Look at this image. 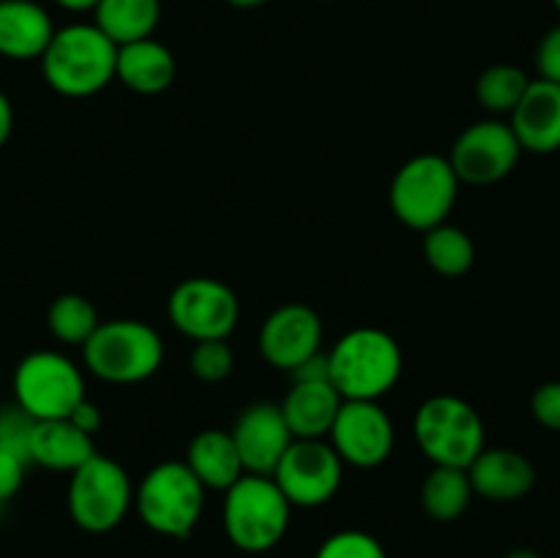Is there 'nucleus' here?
<instances>
[{
	"instance_id": "1",
	"label": "nucleus",
	"mask_w": 560,
	"mask_h": 558,
	"mask_svg": "<svg viewBox=\"0 0 560 558\" xmlns=\"http://www.w3.org/2000/svg\"><path fill=\"white\" fill-rule=\"evenodd\" d=\"M118 44L104 36L93 22L55 27L42 60L47 85L69 98H85L104 91L115 80Z\"/></svg>"
},
{
	"instance_id": "2",
	"label": "nucleus",
	"mask_w": 560,
	"mask_h": 558,
	"mask_svg": "<svg viewBox=\"0 0 560 558\" xmlns=\"http://www.w3.org/2000/svg\"><path fill=\"white\" fill-rule=\"evenodd\" d=\"M328 381L342 399H377L402 377V348L388 332L361 326L342 334L326 353Z\"/></svg>"
},
{
	"instance_id": "3",
	"label": "nucleus",
	"mask_w": 560,
	"mask_h": 558,
	"mask_svg": "<svg viewBox=\"0 0 560 558\" xmlns=\"http://www.w3.org/2000/svg\"><path fill=\"white\" fill-rule=\"evenodd\" d=\"M290 514L293 507L271 476L244 474L224 490V534L244 553L273 550L288 534Z\"/></svg>"
},
{
	"instance_id": "4",
	"label": "nucleus",
	"mask_w": 560,
	"mask_h": 558,
	"mask_svg": "<svg viewBox=\"0 0 560 558\" xmlns=\"http://www.w3.org/2000/svg\"><path fill=\"white\" fill-rule=\"evenodd\" d=\"M206 509V487L184 460H167L148 470L135 487V512L159 536L186 539Z\"/></svg>"
},
{
	"instance_id": "5",
	"label": "nucleus",
	"mask_w": 560,
	"mask_h": 558,
	"mask_svg": "<svg viewBox=\"0 0 560 558\" xmlns=\"http://www.w3.org/2000/svg\"><path fill=\"white\" fill-rule=\"evenodd\" d=\"M413 435L421 454L432 465L468 468L487 446L485 421L479 410L454 394H435L416 410Z\"/></svg>"
},
{
	"instance_id": "6",
	"label": "nucleus",
	"mask_w": 560,
	"mask_h": 558,
	"mask_svg": "<svg viewBox=\"0 0 560 558\" xmlns=\"http://www.w3.org/2000/svg\"><path fill=\"white\" fill-rule=\"evenodd\" d=\"M85 367L107 383H140L156 375L164 361V342L156 328L131 317L98 323L82 345Z\"/></svg>"
},
{
	"instance_id": "7",
	"label": "nucleus",
	"mask_w": 560,
	"mask_h": 558,
	"mask_svg": "<svg viewBox=\"0 0 560 558\" xmlns=\"http://www.w3.org/2000/svg\"><path fill=\"white\" fill-rule=\"evenodd\" d=\"M459 178L446 156L419 153L397 170L388 189L394 217L408 228L427 233L448 219L457 206Z\"/></svg>"
},
{
	"instance_id": "8",
	"label": "nucleus",
	"mask_w": 560,
	"mask_h": 558,
	"mask_svg": "<svg viewBox=\"0 0 560 558\" xmlns=\"http://www.w3.org/2000/svg\"><path fill=\"white\" fill-rule=\"evenodd\" d=\"M135 507V485L120 463L104 454L71 470L69 481V514L77 528L88 534H107L118 528Z\"/></svg>"
},
{
	"instance_id": "9",
	"label": "nucleus",
	"mask_w": 560,
	"mask_h": 558,
	"mask_svg": "<svg viewBox=\"0 0 560 558\" xmlns=\"http://www.w3.org/2000/svg\"><path fill=\"white\" fill-rule=\"evenodd\" d=\"M14 399L36 421L66 419L85 399V381L69 356L36 350L16 364Z\"/></svg>"
},
{
	"instance_id": "10",
	"label": "nucleus",
	"mask_w": 560,
	"mask_h": 558,
	"mask_svg": "<svg viewBox=\"0 0 560 558\" xmlns=\"http://www.w3.org/2000/svg\"><path fill=\"white\" fill-rule=\"evenodd\" d=\"M345 463L323 438H295L279 460L271 479L290 501V507L315 509L331 501L342 487Z\"/></svg>"
},
{
	"instance_id": "11",
	"label": "nucleus",
	"mask_w": 560,
	"mask_h": 558,
	"mask_svg": "<svg viewBox=\"0 0 560 558\" xmlns=\"http://www.w3.org/2000/svg\"><path fill=\"white\" fill-rule=\"evenodd\" d=\"M167 315L191 342L228 339L238 326L241 304L235 290L222 279L191 277L170 293Z\"/></svg>"
},
{
	"instance_id": "12",
	"label": "nucleus",
	"mask_w": 560,
	"mask_h": 558,
	"mask_svg": "<svg viewBox=\"0 0 560 558\" xmlns=\"http://www.w3.org/2000/svg\"><path fill=\"white\" fill-rule=\"evenodd\" d=\"M517 137H514L509 120L487 118L470 124L463 135L454 140L448 164L457 173L459 184L490 186L512 175L520 162Z\"/></svg>"
},
{
	"instance_id": "13",
	"label": "nucleus",
	"mask_w": 560,
	"mask_h": 558,
	"mask_svg": "<svg viewBox=\"0 0 560 558\" xmlns=\"http://www.w3.org/2000/svg\"><path fill=\"white\" fill-rule=\"evenodd\" d=\"M328 438L342 463L353 468H377L392 457L397 432L392 416L381 408V403L345 399Z\"/></svg>"
},
{
	"instance_id": "14",
	"label": "nucleus",
	"mask_w": 560,
	"mask_h": 558,
	"mask_svg": "<svg viewBox=\"0 0 560 558\" xmlns=\"http://www.w3.org/2000/svg\"><path fill=\"white\" fill-rule=\"evenodd\" d=\"M260 353L271 367L293 372L323 345V321L312 306L284 304L266 317L260 328Z\"/></svg>"
},
{
	"instance_id": "15",
	"label": "nucleus",
	"mask_w": 560,
	"mask_h": 558,
	"mask_svg": "<svg viewBox=\"0 0 560 558\" xmlns=\"http://www.w3.org/2000/svg\"><path fill=\"white\" fill-rule=\"evenodd\" d=\"M230 435H233L246 474L257 476H271L282 454L295 441L288 421H284L282 408L273 403L246 405L235 419Z\"/></svg>"
},
{
	"instance_id": "16",
	"label": "nucleus",
	"mask_w": 560,
	"mask_h": 558,
	"mask_svg": "<svg viewBox=\"0 0 560 558\" xmlns=\"http://www.w3.org/2000/svg\"><path fill=\"white\" fill-rule=\"evenodd\" d=\"M468 479L474 496L495 503H512L528 496L536 485V468L517 449H481L479 457L468 465Z\"/></svg>"
},
{
	"instance_id": "17",
	"label": "nucleus",
	"mask_w": 560,
	"mask_h": 558,
	"mask_svg": "<svg viewBox=\"0 0 560 558\" xmlns=\"http://www.w3.org/2000/svg\"><path fill=\"white\" fill-rule=\"evenodd\" d=\"M520 148L528 153L560 151V85L547 80H530L528 91L509 115Z\"/></svg>"
},
{
	"instance_id": "18",
	"label": "nucleus",
	"mask_w": 560,
	"mask_h": 558,
	"mask_svg": "<svg viewBox=\"0 0 560 558\" xmlns=\"http://www.w3.org/2000/svg\"><path fill=\"white\" fill-rule=\"evenodd\" d=\"M52 33V16L36 0H9V3H0V55L3 58H42Z\"/></svg>"
},
{
	"instance_id": "19",
	"label": "nucleus",
	"mask_w": 560,
	"mask_h": 558,
	"mask_svg": "<svg viewBox=\"0 0 560 558\" xmlns=\"http://www.w3.org/2000/svg\"><path fill=\"white\" fill-rule=\"evenodd\" d=\"M115 77L129 91L142 96L164 93L175 82V55L167 44L156 38H140V42L120 44L115 58Z\"/></svg>"
},
{
	"instance_id": "20",
	"label": "nucleus",
	"mask_w": 560,
	"mask_h": 558,
	"mask_svg": "<svg viewBox=\"0 0 560 558\" xmlns=\"http://www.w3.org/2000/svg\"><path fill=\"white\" fill-rule=\"evenodd\" d=\"M345 399L331 381H293L288 397L279 405L293 438H326Z\"/></svg>"
},
{
	"instance_id": "21",
	"label": "nucleus",
	"mask_w": 560,
	"mask_h": 558,
	"mask_svg": "<svg viewBox=\"0 0 560 558\" xmlns=\"http://www.w3.org/2000/svg\"><path fill=\"white\" fill-rule=\"evenodd\" d=\"M96 454L93 435L82 432L69 419L36 421L27 443V460L47 470H71L80 468L85 460Z\"/></svg>"
},
{
	"instance_id": "22",
	"label": "nucleus",
	"mask_w": 560,
	"mask_h": 558,
	"mask_svg": "<svg viewBox=\"0 0 560 558\" xmlns=\"http://www.w3.org/2000/svg\"><path fill=\"white\" fill-rule=\"evenodd\" d=\"M186 465L206 490H228L246 474L230 430H202L186 449Z\"/></svg>"
},
{
	"instance_id": "23",
	"label": "nucleus",
	"mask_w": 560,
	"mask_h": 558,
	"mask_svg": "<svg viewBox=\"0 0 560 558\" xmlns=\"http://www.w3.org/2000/svg\"><path fill=\"white\" fill-rule=\"evenodd\" d=\"M162 20V0H98L93 25L115 44L151 38Z\"/></svg>"
},
{
	"instance_id": "24",
	"label": "nucleus",
	"mask_w": 560,
	"mask_h": 558,
	"mask_svg": "<svg viewBox=\"0 0 560 558\" xmlns=\"http://www.w3.org/2000/svg\"><path fill=\"white\" fill-rule=\"evenodd\" d=\"M470 501H474V487L465 468L432 465V470L421 481V509L427 518L438 523L459 520L468 512Z\"/></svg>"
},
{
	"instance_id": "25",
	"label": "nucleus",
	"mask_w": 560,
	"mask_h": 558,
	"mask_svg": "<svg viewBox=\"0 0 560 558\" xmlns=\"http://www.w3.org/2000/svg\"><path fill=\"white\" fill-rule=\"evenodd\" d=\"M421 252H424L427 266L441 277H463L476 263V246L470 235L463 228H454L446 222L427 230Z\"/></svg>"
},
{
	"instance_id": "26",
	"label": "nucleus",
	"mask_w": 560,
	"mask_h": 558,
	"mask_svg": "<svg viewBox=\"0 0 560 558\" xmlns=\"http://www.w3.org/2000/svg\"><path fill=\"white\" fill-rule=\"evenodd\" d=\"M530 77L514 63H495L485 69L476 80V98L490 115H512L520 98L525 96Z\"/></svg>"
},
{
	"instance_id": "27",
	"label": "nucleus",
	"mask_w": 560,
	"mask_h": 558,
	"mask_svg": "<svg viewBox=\"0 0 560 558\" xmlns=\"http://www.w3.org/2000/svg\"><path fill=\"white\" fill-rule=\"evenodd\" d=\"M98 312L93 301L80 293H63L49 304L47 326L55 339L66 345H85L98 328Z\"/></svg>"
},
{
	"instance_id": "28",
	"label": "nucleus",
	"mask_w": 560,
	"mask_h": 558,
	"mask_svg": "<svg viewBox=\"0 0 560 558\" xmlns=\"http://www.w3.org/2000/svg\"><path fill=\"white\" fill-rule=\"evenodd\" d=\"M235 356L228 339H202L189 353V367L202 383H219L233 372Z\"/></svg>"
},
{
	"instance_id": "29",
	"label": "nucleus",
	"mask_w": 560,
	"mask_h": 558,
	"mask_svg": "<svg viewBox=\"0 0 560 558\" xmlns=\"http://www.w3.org/2000/svg\"><path fill=\"white\" fill-rule=\"evenodd\" d=\"M315 558H388L386 547L381 545V539L366 531L359 528H345L331 534L328 539H323V545L317 547Z\"/></svg>"
},
{
	"instance_id": "30",
	"label": "nucleus",
	"mask_w": 560,
	"mask_h": 558,
	"mask_svg": "<svg viewBox=\"0 0 560 558\" xmlns=\"http://www.w3.org/2000/svg\"><path fill=\"white\" fill-rule=\"evenodd\" d=\"M33 425H36V419H31L16 403L9 405V408H0V449L27 460V443H31Z\"/></svg>"
},
{
	"instance_id": "31",
	"label": "nucleus",
	"mask_w": 560,
	"mask_h": 558,
	"mask_svg": "<svg viewBox=\"0 0 560 558\" xmlns=\"http://www.w3.org/2000/svg\"><path fill=\"white\" fill-rule=\"evenodd\" d=\"M530 414L547 430L560 432V381H547L530 397Z\"/></svg>"
},
{
	"instance_id": "32",
	"label": "nucleus",
	"mask_w": 560,
	"mask_h": 558,
	"mask_svg": "<svg viewBox=\"0 0 560 558\" xmlns=\"http://www.w3.org/2000/svg\"><path fill=\"white\" fill-rule=\"evenodd\" d=\"M536 69H539V80L560 85V25L550 27L541 36L539 49H536Z\"/></svg>"
},
{
	"instance_id": "33",
	"label": "nucleus",
	"mask_w": 560,
	"mask_h": 558,
	"mask_svg": "<svg viewBox=\"0 0 560 558\" xmlns=\"http://www.w3.org/2000/svg\"><path fill=\"white\" fill-rule=\"evenodd\" d=\"M27 465L31 463H27L25 457L0 449V503H3V507L20 492L22 481H25Z\"/></svg>"
},
{
	"instance_id": "34",
	"label": "nucleus",
	"mask_w": 560,
	"mask_h": 558,
	"mask_svg": "<svg viewBox=\"0 0 560 558\" xmlns=\"http://www.w3.org/2000/svg\"><path fill=\"white\" fill-rule=\"evenodd\" d=\"M66 419L71 421V425H77L80 427L82 432H88V435H96L98 430H102V425H104V416H102V410L96 408V405L91 403V399H82L80 405H77L74 410H71L69 416H66Z\"/></svg>"
},
{
	"instance_id": "35",
	"label": "nucleus",
	"mask_w": 560,
	"mask_h": 558,
	"mask_svg": "<svg viewBox=\"0 0 560 558\" xmlns=\"http://www.w3.org/2000/svg\"><path fill=\"white\" fill-rule=\"evenodd\" d=\"M11 129H14V109H11L9 96H5V93L0 91V148H3L5 142H9Z\"/></svg>"
},
{
	"instance_id": "36",
	"label": "nucleus",
	"mask_w": 560,
	"mask_h": 558,
	"mask_svg": "<svg viewBox=\"0 0 560 558\" xmlns=\"http://www.w3.org/2000/svg\"><path fill=\"white\" fill-rule=\"evenodd\" d=\"M66 11H93L98 0H55Z\"/></svg>"
},
{
	"instance_id": "37",
	"label": "nucleus",
	"mask_w": 560,
	"mask_h": 558,
	"mask_svg": "<svg viewBox=\"0 0 560 558\" xmlns=\"http://www.w3.org/2000/svg\"><path fill=\"white\" fill-rule=\"evenodd\" d=\"M224 3H230L233 9H260L268 0H224Z\"/></svg>"
},
{
	"instance_id": "38",
	"label": "nucleus",
	"mask_w": 560,
	"mask_h": 558,
	"mask_svg": "<svg viewBox=\"0 0 560 558\" xmlns=\"http://www.w3.org/2000/svg\"><path fill=\"white\" fill-rule=\"evenodd\" d=\"M506 558H541V556L536 550H530V547H517V550L509 553Z\"/></svg>"
},
{
	"instance_id": "39",
	"label": "nucleus",
	"mask_w": 560,
	"mask_h": 558,
	"mask_svg": "<svg viewBox=\"0 0 560 558\" xmlns=\"http://www.w3.org/2000/svg\"><path fill=\"white\" fill-rule=\"evenodd\" d=\"M552 5H556V9H558V14H560V0H552Z\"/></svg>"
},
{
	"instance_id": "40",
	"label": "nucleus",
	"mask_w": 560,
	"mask_h": 558,
	"mask_svg": "<svg viewBox=\"0 0 560 558\" xmlns=\"http://www.w3.org/2000/svg\"><path fill=\"white\" fill-rule=\"evenodd\" d=\"M0 512H3V503H0Z\"/></svg>"
},
{
	"instance_id": "41",
	"label": "nucleus",
	"mask_w": 560,
	"mask_h": 558,
	"mask_svg": "<svg viewBox=\"0 0 560 558\" xmlns=\"http://www.w3.org/2000/svg\"><path fill=\"white\" fill-rule=\"evenodd\" d=\"M0 3H9V0H0Z\"/></svg>"
},
{
	"instance_id": "42",
	"label": "nucleus",
	"mask_w": 560,
	"mask_h": 558,
	"mask_svg": "<svg viewBox=\"0 0 560 558\" xmlns=\"http://www.w3.org/2000/svg\"><path fill=\"white\" fill-rule=\"evenodd\" d=\"M323 3H328V0H323Z\"/></svg>"
}]
</instances>
